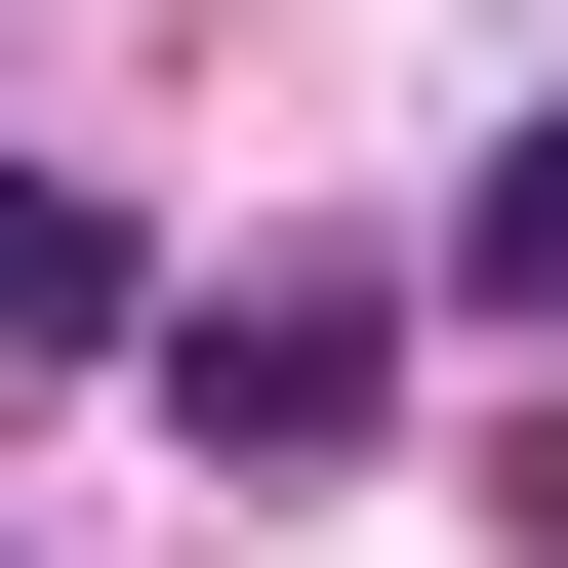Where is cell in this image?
<instances>
[{"instance_id": "cell-1", "label": "cell", "mask_w": 568, "mask_h": 568, "mask_svg": "<svg viewBox=\"0 0 568 568\" xmlns=\"http://www.w3.org/2000/svg\"><path fill=\"white\" fill-rule=\"evenodd\" d=\"M163 406H203V487H325L406 406V284L366 244H284V284H163Z\"/></svg>"}, {"instance_id": "cell-4", "label": "cell", "mask_w": 568, "mask_h": 568, "mask_svg": "<svg viewBox=\"0 0 568 568\" xmlns=\"http://www.w3.org/2000/svg\"><path fill=\"white\" fill-rule=\"evenodd\" d=\"M487 528H528V568H568V406H528V487H487Z\"/></svg>"}, {"instance_id": "cell-2", "label": "cell", "mask_w": 568, "mask_h": 568, "mask_svg": "<svg viewBox=\"0 0 568 568\" xmlns=\"http://www.w3.org/2000/svg\"><path fill=\"white\" fill-rule=\"evenodd\" d=\"M406 284H447V325H528V366H568V122H487V163H447V244H406Z\"/></svg>"}, {"instance_id": "cell-3", "label": "cell", "mask_w": 568, "mask_h": 568, "mask_svg": "<svg viewBox=\"0 0 568 568\" xmlns=\"http://www.w3.org/2000/svg\"><path fill=\"white\" fill-rule=\"evenodd\" d=\"M82 325H122V203H82V163H0V366H82Z\"/></svg>"}]
</instances>
